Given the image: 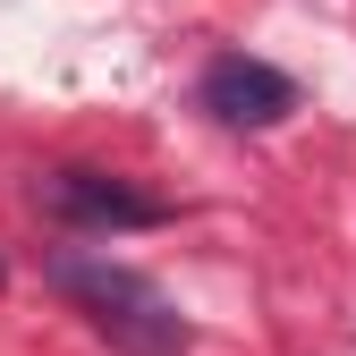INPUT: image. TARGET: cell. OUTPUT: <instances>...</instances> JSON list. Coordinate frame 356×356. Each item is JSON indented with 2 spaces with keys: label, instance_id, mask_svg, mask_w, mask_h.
Listing matches in <instances>:
<instances>
[{
  "label": "cell",
  "instance_id": "7a4b0ae2",
  "mask_svg": "<svg viewBox=\"0 0 356 356\" xmlns=\"http://www.w3.org/2000/svg\"><path fill=\"white\" fill-rule=\"evenodd\" d=\"M34 195H42L51 220H68V229H153V220H170L161 195L127 187V178H111V170H51Z\"/></svg>",
  "mask_w": 356,
  "mask_h": 356
},
{
  "label": "cell",
  "instance_id": "3957f363",
  "mask_svg": "<svg viewBox=\"0 0 356 356\" xmlns=\"http://www.w3.org/2000/svg\"><path fill=\"white\" fill-rule=\"evenodd\" d=\"M204 111L229 119V127H280L297 111V85L272 68V60H246V51H220L204 68Z\"/></svg>",
  "mask_w": 356,
  "mask_h": 356
},
{
  "label": "cell",
  "instance_id": "6da1fadb",
  "mask_svg": "<svg viewBox=\"0 0 356 356\" xmlns=\"http://www.w3.org/2000/svg\"><path fill=\"white\" fill-rule=\"evenodd\" d=\"M51 289L119 356H187V314H178L145 272H127V263H111V254H60L51 263Z\"/></svg>",
  "mask_w": 356,
  "mask_h": 356
}]
</instances>
